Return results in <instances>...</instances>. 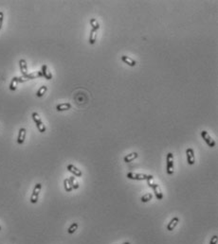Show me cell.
<instances>
[{"instance_id":"16","label":"cell","mask_w":218,"mask_h":244,"mask_svg":"<svg viewBox=\"0 0 218 244\" xmlns=\"http://www.w3.org/2000/svg\"><path fill=\"white\" fill-rule=\"evenodd\" d=\"M68 181H69V184H70V186L72 187V189H78L79 188L80 185H79L77 180H76V177L71 176V177L68 178Z\"/></svg>"},{"instance_id":"13","label":"cell","mask_w":218,"mask_h":244,"mask_svg":"<svg viewBox=\"0 0 218 244\" xmlns=\"http://www.w3.org/2000/svg\"><path fill=\"white\" fill-rule=\"evenodd\" d=\"M41 72H42L43 77L45 78L46 79H48V81H50V79H52V75H51L50 72L48 71V68H47V66L46 65H44L42 66V70H41Z\"/></svg>"},{"instance_id":"23","label":"cell","mask_w":218,"mask_h":244,"mask_svg":"<svg viewBox=\"0 0 218 244\" xmlns=\"http://www.w3.org/2000/svg\"><path fill=\"white\" fill-rule=\"evenodd\" d=\"M152 199H153V195H152L151 193H147V194H145V195H143L142 197L140 198L141 202H142V203H148L149 201H151Z\"/></svg>"},{"instance_id":"27","label":"cell","mask_w":218,"mask_h":244,"mask_svg":"<svg viewBox=\"0 0 218 244\" xmlns=\"http://www.w3.org/2000/svg\"><path fill=\"white\" fill-rule=\"evenodd\" d=\"M0 231H1V226H0Z\"/></svg>"},{"instance_id":"6","label":"cell","mask_w":218,"mask_h":244,"mask_svg":"<svg viewBox=\"0 0 218 244\" xmlns=\"http://www.w3.org/2000/svg\"><path fill=\"white\" fill-rule=\"evenodd\" d=\"M201 136L204 139V141L206 142V144L210 147V148H213L215 147V141L212 138V136L208 134V131H201Z\"/></svg>"},{"instance_id":"24","label":"cell","mask_w":218,"mask_h":244,"mask_svg":"<svg viewBox=\"0 0 218 244\" xmlns=\"http://www.w3.org/2000/svg\"><path fill=\"white\" fill-rule=\"evenodd\" d=\"M218 241V237L216 235H214L213 237L211 238V241H210V244H217Z\"/></svg>"},{"instance_id":"25","label":"cell","mask_w":218,"mask_h":244,"mask_svg":"<svg viewBox=\"0 0 218 244\" xmlns=\"http://www.w3.org/2000/svg\"><path fill=\"white\" fill-rule=\"evenodd\" d=\"M3 18H4V13L2 11H0V30L2 29V24H3Z\"/></svg>"},{"instance_id":"7","label":"cell","mask_w":218,"mask_h":244,"mask_svg":"<svg viewBox=\"0 0 218 244\" xmlns=\"http://www.w3.org/2000/svg\"><path fill=\"white\" fill-rule=\"evenodd\" d=\"M186 156H187V163L189 165H195V151L192 148H188L186 150Z\"/></svg>"},{"instance_id":"14","label":"cell","mask_w":218,"mask_h":244,"mask_svg":"<svg viewBox=\"0 0 218 244\" xmlns=\"http://www.w3.org/2000/svg\"><path fill=\"white\" fill-rule=\"evenodd\" d=\"M71 109V104L70 103H61V104H58L56 106V110L58 112H63V111H67Z\"/></svg>"},{"instance_id":"15","label":"cell","mask_w":218,"mask_h":244,"mask_svg":"<svg viewBox=\"0 0 218 244\" xmlns=\"http://www.w3.org/2000/svg\"><path fill=\"white\" fill-rule=\"evenodd\" d=\"M138 156H139V154L137 153H129V154L126 155V156H124L123 161H124L125 163H130V162H132V161H134L135 159L138 158Z\"/></svg>"},{"instance_id":"26","label":"cell","mask_w":218,"mask_h":244,"mask_svg":"<svg viewBox=\"0 0 218 244\" xmlns=\"http://www.w3.org/2000/svg\"><path fill=\"white\" fill-rule=\"evenodd\" d=\"M122 244H130V243H129V242H123Z\"/></svg>"},{"instance_id":"21","label":"cell","mask_w":218,"mask_h":244,"mask_svg":"<svg viewBox=\"0 0 218 244\" xmlns=\"http://www.w3.org/2000/svg\"><path fill=\"white\" fill-rule=\"evenodd\" d=\"M78 227H79V224L77 222H73L72 224L69 226V228L67 229V233L68 234H73L76 232V230L78 229Z\"/></svg>"},{"instance_id":"17","label":"cell","mask_w":218,"mask_h":244,"mask_svg":"<svg viewBox=\"0 0 218 244\" xmlns=\"http://www.w3.org/2000/svg\"><path fill=\"white\" fill-rule=\"evenodd\" d=\"M96 41H97V30L91 29L89 33V44L90 45H94Z\"/></svg>"},{"instance_id":"5","label":"cell","mask_w":218,"mask_h":244,"mask_svg":"<svg viewBox=\"0 0 218 244\" xmlns=\"http://www.w3.org/2000/svg\"><path fill=\"white\" fill-rule=\"evenodd\" d=\"M41 189H42V184L37 183L34 186L33 191H32V194H31V197H30V203H36L38 202L39 194H40Z\"/></svg>"},{"instance_id":"22","label":"cell","mask_w":218,"mask_h":244,"mask_svg":"<svg viewBox=\"0 0 218 244\" xmlns=\"http://www.w3.org/2000/svg\"><path fill=\"white\" fill-rule=\"evenodd\" d=\"M64 189H66L67 192H71L72 190V187L70 186V184H69V181H68V179H64Z\"/></svg>"},{"instance_id":"18","label":"cell","mask_w":218,"mask_h":244,"mask_svg":"<svg viewBox=\"0 0 218 244\" xmlns=\"http://www.w3.org/2000/svg\"><path fill=\"white\" fill-rule=\"evenodd\" d=\"M18 77H13L11 82L10 83V90L11 91H15L17 89V84H18Z\"/></svg>"},{"instance_id":"8","label":"cell","mask_w":218,"mask_h":244,"mask_svg":"<svg viewBox=\"0 0 218 244\" xmlns=\"http://www.w3.org/2000/svg\"><path fill=\"white\" fill-rule=\"evenodd\" d=\"M67 169L68 171H69V172H71L72 174H73V175L75 176V177H82V176H83L82 171H81V170L78 169V167H76L75 166L71 165V164H69V165H67Z\"/></svg>"},{"instance_id":"20","label":"cell","mask_w":218,"mask_h":244,"mask_svg":"<svg viewBox=\"0 0 218 244\" xmlns=\"http://www.w3.org/2000/svg\"><path fill=\"white\" fill-rule=\"evenodd\" d=\"M89 22H90V26L92 27V30H98L100 29V24L98 23V21H97L95 18H91Z\"/></svg>"},{"instance_id":"2","label":"cell","mask_w":218,"mask_h":244,"mask_svg":"<svg viewBox=\"0 0 218 244\" xmlns=\"http://www.w3.org/2000/svg\"><path fill=\"white\" fill-rule=\"evenodd\" d=\"M153 180L154 179H150V180H147L148 181V186L151 187V188L154 190V193L156 195V197L157 200H162L163 199V193L162 191H161L159 186L157 185V184L153 183Z\"/></svg>"},{"instance_id":"1","label":"cell","mask_w":218,"mask_h":244,"mask_svg":"<svg viewBox=\"0 0 218 244\" xmlns=\"http://www.w3.org/2000/svg\"><path fill=\"white\" fill-rule=\"evenodd\" d=\"M126 177L130 180H138V181H144V180H150L154 179L153 175H147L142 173H135V172H128Z\"/></svg>"},{"instance_id":"19","label":"cell","mask_w":218,"mask_h":244,"mask_svg":"<svg viewBox=\"0 0 218 244\" xmlns=\"http://www.w3.org/2000/svg\"><path fill=\"white\" fill-rule=\"evenodd\" d=\"M47 91V87L46 85H43V86H41L39 88V90L37 91V93H36V96H37L38 98H41L46 94Z\"/></svg>"},{"instance_id":"9","label":"cell","mask_w":218,"mask_h":244,"mask_svg":"<svg viewBox=\"0 0 218 244\" xmlns=\"http://www.w3.org/2000/svg\"><path fill=\"white\" fill-rule=\"evenodd\" d=\"M26 134H27V131L25 128H21V129L19 130V133H18V136H17V143L19 145H22V144L25 142V139H26Z\"/></svg>"},{"instance_id":"12","label":"cell","mask_w":218,"mask_h":244,"mask_svg":"<svg viewBox=\"0 0 218 244\" xmlns=\"http://www.w3.org/2000/svg\"><path fill=\"white\" fill-rule=\"evenodd\" d=\"M122 61L124 63H126L127 65H129V66H132V67L136 66V65H137L136 61H134V60H133L132 58L128 57V56H125V55L122 56Z\"/></svg>"},{"instance_id":"11","label":"cell","mask_w":218,"mask_h":244,"mask_svg":"<svg viewBox=\"0 0 218 244\" xmlns=\"http://www.w3.org/2000/svg\"><path fill=\"white\" fill-rule=\"evenodd\" d=\"M19 66H20V71H21V73L23 76H26L28 73V65H27V62L25 61L24 59H21L19 61Z\"/></svg>"},{"instance_id":"10","label":"cell","mask_w":218,"mask_h":244,"mask_svg":"<svg viewBox=\"0 0 218 244\" xmlns=\"http://www.w3.org/2000/svg\"><path fill=\"white\" fill-rule=\"evenodd\" d=\"M178 223H179V218L178 217H173L170 221V222L167 224V227H166L167 230L168 231H173L177 226Z\"/></svg>"},{"instance_id":"4","label":"cell","mask_w":218,"mask_h":244,"mask_svg":"<svg viewBox=\"0 0 218 244\" xmlns=\"http://www.w3.org/2000/svg\"><path fill=\"white\" fill-rule=\"evenodd\" d=\"M166 171L168 175L173 174V154L172 153H167L166 156Z\"/></svg>"},{"instance_id":"3","label":"cell","mask_w":218,"mask_h":244,"mask_svg":"<svg viewBox=\"0 0 218 244\" xmlns=\"http://www.w3.org/2000/svg\"><path fill=\"white\" fill-rule=\"evenodd\" d=\"M31 117H32V119H33V121L36 124V127H37L38 131L42 134L45 133L46 131V126L44 125V123L42 122L41 118H40V117H39V115L36 113V112H34V113H32Z\"/></svg>"}]
</instances>
